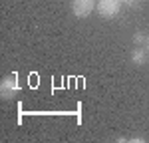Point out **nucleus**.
Masks as SVG:
<instances>
[{"label": "nucleus", "mask_w": 149, "mask_h": 143, "mask_svg": "<svg viewBox=\"0 0 149 143\" xmlns=\"http://www.w3.org/2000/svg\"><path fill=\"white\" fill-rule=\"evenodd\" d=\"M145 46H147V50H149V38H147V42H145Z\"/></svg>", "instance_id": "6e6552de"}, {"label": "nucleus", "mask_w": 149, "mask_h": 143, "mask_svg": "<svg viewBox=\"0 0 149 143\" xmlns=\"http://www.w3.org/2000/svg\"><path fill=\"white\" fill-rule=\"evenodd\" d=\"M121 4H123V0H97L95 10H97V14L103 16V18H113V16L119 14Z\"/></svg>", "instance_id": "f257e3e1"}, {"label": "nucleus", "mask_w": 149, "mask_h": 143, "mask_svg": "<svg viewBox=\"0 0 149 143\" xmlns=\"http://www.w3.org/2000/svg\"><path fill=\"white\" fill-rule=\"evenodd\" d=\"M123 4H127V6H135V4H139V0H123Z\"/></svg>", "instance_id": "423d86ee"}, {"label": "nucleus", "mask_w": 149, "mask_h": 143, "mask_svg": "<svg viewBox=\"0 0 149 143\" xmlns=\"http://www.w3.org/2000/svg\"><path fill=\"white\" fill-rule=\"evenodd\" d=\"M95 0H74L72 2V12L78 18H88L93 10H95Z\"/></svg>", "instance_id": "f03ea898"}, {"label": "nucleus", "mask_w": 149, "mask_h": 143, "mask_svg": "<svg viewBox=\"0 0 149 143\" xmlns=\"http://www.w3.org/2000/svg\"><path fill=\"white\" fill-rule=\"evenodd\" d=\"M133 42H135L137 46H143V44L147 42V36L143 34V32H135V34H133Z\"/></svg>", "instance_id": "39448f33"}, {"label": "nucleus", "mask_w": 149, "mask_h": 143, "mask_svg": "<svg viewBox=\"0 0 149 143\" xmlns=\"http://www.w3.org/2000/svg\"><path fill=\"white\" fill-rule=\"evenodd\" d=\"M129 141H133V143H143V141H145V139H143V137H131Z\"/></svg>", "instance_id": "0eeeda50"}, {"label": "nucleus", "mask_w": 149, "mask_h": 143, "mask_svg": "<svg viewBox=\"0 0 149 143\" xmlns=\"http://www.w3.org/2000/svg\"><path fill=\"white\" fill-rule=\"evenodd\" d=\"M131 62L137 64V66H143V64L147 62V54H145V50H143V48H135V50L131 52Z\"/></svg>", "instance_id": "20e7f679"}, {"label": "nucleus", "mask_w": 149, "mask_h": 143, "mask_svg": "<svg viewBox=\"0 0 149 143\" xmlns=\"http://www.w3.org/2000/svg\"><path fill=\"white\" fill-rule=\"evenodd\" d=\"M16 94H18V80H16V76L14 74L6 76L0 82V95H2V99H12Z\"/></svg>", "instance_id": "7ed1b4c3"}]
</instances>
